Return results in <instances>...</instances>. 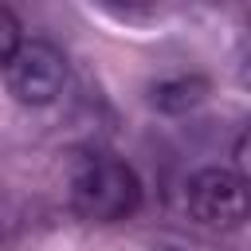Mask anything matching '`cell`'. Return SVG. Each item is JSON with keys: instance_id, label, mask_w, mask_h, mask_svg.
<instances>
[{"instance_id": "obj_3", "label": "cell", "mask_w": 251, "mask_h": 251, "mask_svg": "<svg viewBox=\"0 0 251 251\" xmlns=\"http://www.w3.org/2000/svg\"><path fill=\"white\" fill-rule=\"evenodd\" d=\"M8 90L24 106H51L67 86V59L47 39H24L16 55L4 63Z\"/></svg>"}, {"instance_id": "obj_6", "label": "cell", "mask_w": 251, "mask_h": 251, "mask_svg": "<svg viewBox=\"0 0 251 251\" xmlns=\"http://www.w3.org/2000/svg\"><path fill=\"white\" fill-rule=\"evenodd\" d=\"M114 4H141V0H114Z\"/></svg>"}, {"instance_id": "obj_5", "label": "cell", "mask_w": 251, "mask_h": 251, "mask_svg": "<svg viewBox=\"0 0 251 251\" xmlns=\"http://www.w3.org/2000/svg\"><path fill=\"white\" fill-rule=\"evenodd\" d=\"M20 43H24V27H20L16 12L0 4V67L16 55V47H20Z\"/></svg>"}, {"instance_id": "obj_2", "label": "cell", "mask_w": 251, "mask_h": 251, "mask_svg": "<svg viewBox=\"0 0 251 251\" xmlns=\"http://www.w3.org/2000/svg\"><path fill=\"white\" fill-rule=\"evenodd\" d=\"M184 208L200 227H216V231H235L247 220V188L243 176L224 169V165H208L196 169L184 184Z\"/></svg>"}, {"instance_id": "obj_1", "label": "cell", "mask_w": 251, "mask_h": 251, "mask_svg": "<svg viewBox=\"0 0 251 251\" xmlns=\"http://www.w3.org/2000/svg\"><path fill=\"white\" fill-rule=\"evenodd\" d=\"M71 208L90 224H118L141 208V180L133 165L114 153H86L71 169Z\"/></svg>"}, {"instance_id": "obj_4", "label": "cell", "mask_w": 251, "mask_h": 251, "mask_svg": "<svg viewBox=\"0 0 251 251\" xmlns=\"http://www.w3.org/2000/svg\"><path fill=\"white\" fill-rule=\"evenodd\" d=\"M204 94H208V78H200V75H176V78H161L149 90V102L161 114H184V110L200 106Z\"/></svg>"}]
</instances>
